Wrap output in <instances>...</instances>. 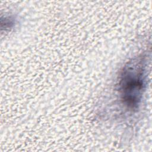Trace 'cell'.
<instances>
[{
	"mask_svg": "<svg viewBox=\"0 0 152 152\" xmlns=\"http://www.w3.org/2000/svg\"><path fill=\"white\" fill-rule=\"evenodd\" d=\"M146 83V59L137 56L128 61L120 72L118 93L122 105L129 112L139 108L145 91Z\"/></svg>",
	"mask_w": 152,
	"mask_h": 152,
	"instance_id": "1",
	"label": "cell"
}]
</instances>
